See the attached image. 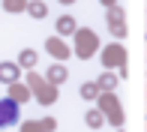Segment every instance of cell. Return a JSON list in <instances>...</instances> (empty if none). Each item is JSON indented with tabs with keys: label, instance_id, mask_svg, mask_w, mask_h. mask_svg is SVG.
Instances as JSON below:
<instances>
[{
	"label": "cell",
	"instance_id": "4",
	"mask_svg": "<svg viewBox=\"0 0 147 132\" xmlns=\"http://www.w3.org/2000/svg\"><path fill=\"white\" fill-rule=\"evenodd\" d=\"M63 78H66L63 66H51V69H48V81H63Z\"/></svg>",
	"mask_w": 147,
	"mask_h": 132
},
{
	"label": "cell",
	"instance_id": "3",
	"mask_svg": "<svg viewBox=\"0 0 147 132\" xmlns=\"http://www.w3.org/2000/svg\"><path fill=\"white\" fill-rule=\"evenodd\" d=\"M48 51H51V54H57V57H63V54H66V45L60 42V39H48Z\"/></svg>",
	"mask_w": 147,
	"mask_h": 132
},
{
	"label": "cell",
	"instance_id": "1",
	"mask_svg": "<svg viewBox=\"0 0 147 132\" xmlns=\"http://www.w3.org/2000/svg\"><path fill=\"white\" fill-rule=\"evenodd\" d=\"M15 120H18V105L0 99V129H3V126H12Z\"/></svg>",
	"mask_w": 147,
	"mask_h": 132
},
{
	"label": "cell",
	"instance_id": "9",
	"mask_svg": "<svg viewBox=\"0 0 147 132\" xmlns=\"http://www.w3.org/2000/svg\"><path fill=\"white\" fill-rule=\"evenodd\" d=\"M21 6H24L21 0H9V9H21Z\"/></svg>",
	"mask_w": 147,
	"mask_h": 132
},
{
	"label": "cell",
	"instance_id": "8",
	"mask_svg": "<svg viewBox=\"0 0 147 132\" xmlns=\"http://www.w3.org/2000/svg\"><path fill=\"white\" fill-rule=\"evenodd\" d=\"M93 93H96V87H93V84H87V87H84V96L93 99Z\"/></svg>",
	"mask_w": 147,
	"mask_h": 132
},
{
	"label": "cell",
	"instance_id": "10",
	"mask_svg": "<svg viewBox=\"0 0 147 132\" xmlns=\"http://www.w3.org/2000/svg\"><path fill=\"white\" fill-rule=\"evenodd\" d=\"M105 3H114V0H105Z\"/></svg>",
	"mask_w": 147,
	"mask_h": 132
},
{
	"label": "cell",
	"instance_id": "2",
	"mask_svg": "<svg viewBox=\"0 0 147 132\" xmlns=\"http://www.w3.org/2000/svg\"><path fill=\"white\" fill-rule=\"evenodd\" d=\"M15 78H18L15 63H0V81H15Z\"/></svg>",
	"mask_w": 147,
	"mask_h": 132
},
{
	"label": "cell",
	"instance_id": "6",
	"mask_svg": "<svg viewBox=\"0 0 147 132\" xmlns=\"http://www.w3.org/2000/svg\"><path fill=\"white\" fill-rule=\"evenodd\" d=\"M72 24H75V21H72L69 15H66V18H60V30H63V33H69V30H72Z\"/></svg>",
	"mask_w": 147,
	"mask_h": 132
},
{
	"label": "cell",
	"instance_id": "5",
	"mask_svg": "<svg viewBox=\"0 0 147 132\" xmlns=\"http://www.w3.org/2000/svg\"><path fill=\"white\" fill-rule=\"evenodd\" d=\"M21 63L24 66H33V63H36V54H33V51H24V54H21Z\"/></svg>",
	"mask_w": 147,
	"mask_h": 132
},
{
	"label": "cell",
	"instance_id": "7",
	"mask_svg": "<svg viewBox=\"0 0 147 132\" xmlns=\"http://www.w3.org/2000/svg\"><path fill=\"white\" fill-rule=\"evenodd\" d=\"M87 123H90V126H99V123H102V114H96V111H90V114H87Z\"/></svg>",
	"mask_w": 147,
	"mask_h": 132
}]
</instances>
